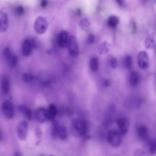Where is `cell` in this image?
I'll return each mask as SVG.
<instances>
[{"label": "cell", "mask_w": 156, "mask_h": 156, "mask_svg": "<svg viewBox=\"0 0 156 156\" xmlns=\"http://www.w3.org/2000/svg\"><path fill=\"white\" fill-rule=\"evenodd\" d=\"M78 15L79 16H80L81 15V12L80 9H78L77 11Z\"/></svg>", "instance_id": "cell-39"}, {"label": "cell", "mask_w": 156, "mask_h": 156, "mask_svg": "<svg viewBox=\"0 0 156 156\" xmlns=\"http://www.w3.org/2000/svg\"><path fill=\"white\" fill-rule=\"evenodd\" d=\"M147 0H141L142 2L144 4L146 2Z\"/></svg>", "instance_id": "cell-41"}, {"label": "cell", "mask_w": 156, "mask_h": 156, "mask_svg": "<svg viewBox=\"0 0 156 156\" xmlns=\"http://www.w3.org/2000/svg\"><path fill=\"white\" fill-rule=\"evenodd\" d=\"M119 22V19L118 17L115 16H112L108 19V24L110 27H115Z\"/></svg>", "instance_id": "cell-22"}, {"label": "cell", "mask_w": 156, "mask_h": 156, "mask_svg": "<svg viewBox=\"0 0 156 156\" xmlns=\"http://www.w3.org/2000/svg\"><path fill=\"white\" fill-rule=\"evenodd\" d=\"M58 136L60 139L63 140H66L67 138L68 132L65 126H60Z\"/></svg>", "instance_id": "cell-21"}, {"label": "cell", "mask_w": 156, "mask_h": 156, "mask_svg": "<svg viewBox=\"0 0 156 156\" xmlns=\"http://www.w3.org/2000/svg\"><path fill=\"white\" fill-rule=\"evenodd\" d=\"M95 40V37L93 34H89L87 39L88 42L89 44H93Z\"/></svg>", "instance_id": "cell-31"}, {"label": "cell", "mask_w": 156, "mask_h": 156, "mask_svg": "<svg viewBox=\"0 0 156 156\" xmlns=\"http://www.w3.org/2000/svg\"><path fill=\"white\" fill-rule=\"evenodd\" d=\"M16 15L18 16H20L22 15L24 13V9L22 6H19L17 7L16 10Z\"/></svg>", "instance_id": "cell-30"}, {"label": "cell", "mask_w": 156, "mask_h": 156, "mask_svg": "<svg viewBox=\"0 0 156 156\" xmlns=\"http://www.w3.org/2000/svg\"><path fill=\"white\" fill-rule=\"evenodd\" d=\"M149 151L151 154L156 153V139L151 141L149 144Z\"/></svg>", "instance_id": "cell-25"}, {"label": "cell", "mask_w": 156, "mask_h": 156, "mask_svg": "<svg viewBox=\"0 0 156 156\" xmlns=\"http://www.w3.org/2000/svg\"><path fill=\"white\" fill-rule=\"evenodd\" d=\"M104 86L106 87L109 86V82L107 80H105L104 81Z\"/></svg>", "instance_id": "cell-37"}, {"label": "cell", "mask_w": 156, "mask_h": 156, "mask_svg": "<svg viewBox=\"0 0 156 156\" xmlns=\"http://www.w3.org/2000/svg\"><path fill=\"white\" fill-rule=\"evenodd\" d=\"M138 66L141 69H146L149 67V60L148 55L145 51L139 52L138 55Z\"/></svg>", "instance_id": "cell-5"}, {"label": "cell", "mask_w": 156, "mask_h": 156, "mask_svg": "<svg viewBox=\"0 0 156 156\" xmlns=\"http://www.w3.org/2000/svg\"><path fill=\"white\" fill-rule=\"evenodd\" d=\"M47 120L52 121L54 119L58 112L57 108L54 104H50L47 110Z\"/></svg>", "instance_id": "cell-15"}, {"label": "cell", "mask_w": 156, "mask_h": 156, "mask_svg": "<svg viewBox=\"0 0 156 156\" xmlns=\"http://www.w3.org/2000/svg\"><path fill=\"white\" fill-rule=\"evenodd\" d=\"M36 135L38 138H41V130L39 128H37L36 129Z\"/></svg>", "instance_id": "cell-34"}, {"label": "cell", "mask_w": 156, "mask_h": 156, "mask_svg": "<svg viewBox=\"0 0 156 156\" xmlns=\"http://www.w3.org/2000/svg\"><path fill=\"white\" fill-rule=\"evenodd\" d=\"M148 130L147 127L144 125L139 126L137 129V134L139 138L141 140H146L148 136Z\"/></svg>", "instance_id": "cell-13"}, {"label": "cell", "mask_w": 156, "mask_h": 156, "mask_svg": "<svg viewBox=\"0 0 156 156\" xmlns=\"http://www.w3.org/2000/svg\"><path fill=\"white\" fill-rule=\"evenodd\" d=\"M36 116L37 121L40 123H44L47 120V110L44 107L39 108L36 112Z\"/></svg>", "instance_id": "cell-12"}, {"label": "cell", "mask_w": 156, "mask_h": 156, "mask_svg": "<svg viewBox=\"0 0 156 156\" xmlns=\"http://www.w3.org/2000/svg\"><path fill=\"white\" fill-rule=\"evenodd\" d=\"M48 26V24L46 19L43 17L39 16L35 21L34 28L37 34H42L46 32Z\"/></svg>", "instance_id": "cell-4"}, {"label": "cell", "mask_w": 156, "mask_h": 156, "mask_svg": "<svg viewBox=\"0 0 156 156\" xmlns=\"http://www.w3.org/2000/svg\"><path fill=\"white\" fill-rule=\"evenodd\" d=\"M2 110L4 116L8 119H11L14 115L13 105L10 101H7L3 102L2 106Z\"/></svg>", "instance_id": "cell-9"}, {"label": "cell", "mask_w": 156, "mask_h": 156, "mask_svg": "<svg viewBox=\"0 0 156 156\" xmlns=\"http://www.w3.org/2000/svg\"><path fill=\"white\" fill-rule=\"evenodd\" d=\"M72 130L73 134L75 136L78 137L84 136L87 132V124L84 121L75 120L72 122Z\"/></svg>", "instance_id": "cell-1"}, {"label": "cell", "mask_w": 156, "mask_h": 156, "mask_svg": "<svg viewBox=\"0 0 156 156\" xmlns=\"http://www.w3.org/2000/svg\"><path fill=\"white\" fill-rule=\"evenodd\" d=\"M135 154L136 155L139 154H141H141H145V152H143V151H142V150L138 149L136 150V151L135 152Z\"/></svg>", "instance_id": "cell-36"}, {"label": "cell", "mask_w": 156, "mask_h": 156, "mask_svg": "<svg viewBox=\"0 0 156 156\" xmlns=\"http://www.w3.org/2000/svg\"><path fill=\"white\" fill-rule=\"evenodd\" d=\"M132 32L133 33H135L137 30V27L136 23L133 22L132 23Z\"/></svg>", "instance_id": "cell-35"}, {"label": "cell", "mask_w": 156, "mask_h": 156, "mask_svg": "<svg viewBox=\"0 0 156 156\" xmlns=\"http://www.w3.org/2000/svg\"><path fill=\"white\" fill-rule=\"evenodd\" d=\"M155 41L154 36L152 35H148L145 41L146 47L148 49H152L155 47Z\"/></svg>", "instance_id": "cell-19"}, {"label": "cell", "mask_w": 156, "mask_h": 156, "mask_svg": "<svg viewBox=\"0 0 156 156\" xmlns=\"http://www.w3.org/2000/svg\"><path fill=\"white\" fill-rule=\"evenodd\" d=\"M155 52L156 53V48H155Z\"/></svg>", "instance_id": "cell-42"}, {"label": "cell", "mask_w": 156, "mask_h": 156, "mask_svg": "<svg viewBox=\"0 0 156 156\" xmlns=\"http://www.w3.org/2000/svg\"><path fill=\"white\" fill-rule=\"evenodd\" d=\"M68 45L70 55L72 57H76L78 54L79 49L77 41L75 36H71L69 37Z\"/></svg>", "instance_id": "cell-6"}, {"label": "cell", "mask_w": 156, "mask_h": 156, "mask_svg": "<svg viewBox=\"0 0 156 156\" xmlns=\"http://www.w3.org/2000/svg\"><path fill=\"white\" fill-rule=\"evenodd\" d=\"M8 64L11 67H15L17 66L18 63V58L15 54H13L7 61Z\"/></svg>", "instance_id": "cell-20"}, {"label": "cell", "mask_w": 156, "mask_h": 156, "mask_svg": "<svg viewBox=\"0 0 156 156\" xmlns=\"http://www.w3.org/2000/svg\"><path fill=\"white\" fill-rule=\"evenodd\" d=\"M69 37V33L66 31L60 32L57 37V42L61 48H65L68 45Z\"/></svg>", "instance_id": "cell-8"}, {"label": "cell", "mask_w": 156, "mask_h": 156, "mask_svg": "<svg viewBox=\"0 0 156 156\" xmlns=\"http://www.w3.org/2000/svg\"><path fill=\"white\" fill-rule=\"evenodd\" d=\"M52 121L51 136L53 139H55L58 136L61 126L58 121L54 119Z\"/></svg>", "instance_id": "cell-17"}, {"label": "cell", "mask_w": 156, "mask_h": 156, "mask_svg": "<svg viewBox=\"0 0 156 156\" xmlns=\"http://www.w3.org/2000/svg\"><path fill=\"white\" fill-rule=\"evenodd\" d=\"M10 83L9 78L4 76L2 77L1 80V89L4 94H7L10 92Z\"/></svg>", "instance_id": "cell-14"}, {"label": "cell", "mask_w": 156, "mask_h": 156, "mask_svg": "<svg viewBox=\"0 0 156 156\" xmlns=\"http://www.w3.org/2000/svg\"><path fill=\"white\" fill-rule=\"evenodd\" d=\"M15 155L16 156H20L21 155H20V154L18 152H17L15 153Z\"/></svg>", "instance_id": "cell-40"}, {"label": "cell", "mask_w": 156, "mask_h": 156, "mask_svg": "<svg viewBox=\"0 0 156 156\" xmlns=\"http://www.w3.org/2000/svg\"><path fill=\"white\" fill-rule=\"evenodd\" d=\"M48 4L47 0H41L40 5L41 7L43 8H46Z\"/></svg>", "instance_id": "cell-33"}, {"label": "cell", "mask_w": 156, "mask_h": 156, "mask_svg": "<svg viewBox=\"0 0 156 156\" xmlns=\"http://www.w3.org/2000/svg\"><path fill=\"white\" fill-rule=\"evenodd\" d=\"M22 78L23 81L26 83L31 82L34 79V77L32 74L27 73H24Z\"/></svg>", "instance_id": "cell-27"}, {"label": "cell", "mask_w": 156, "mask_h": 156, "mask_svg": "<svg viewBox=\"0 0 156 156\" xmlns=\"http://www.w3.org/2000/svg\"><path fill=\"white\" fill-rule=\"evenodd\" d=\"M121 135L119 132L111 130L107 134V137L109 144L114 147H118L121 143Z\"/></svg>", "instance_id": "cell-3"}, {"label": "cell", "mask_w": 156, "mask_h": 156, "mask_svg": "<svg viewBox=\"0 0 156 156\" xmlns=\"http://www.w3.org/2000/svg\"><path fill=\"white\" fill-rule=\"evenodd\" d=\"M28 124L25 121L20 122L18 124L17 128V132L19 138L24 140L27 138L28 130Z\"/></svg>", "instance_id": "cell-7"}, {"label": "cell", "mask_w": 156, "mask_h": 156, "mask_svg": "<svg viewBox=\"0 0 156 156\" xmlns=\"http://www.w3.org/2000/svg\"><path fill=\"white\" fill-rule=\"evenodd\" d=\"M13 53L9 47H5L3 51V56L5 59L7 61Z\"/></svg>", "instance_id": "cell-28"}, {"label": "cell", "mask_w": 156, "mask_h": 156, "mask_svg": "<svg viewBox=\"0 0 156 156\" xmlns=\"http://www.w3.org/2000/svg\"><path fill=\"white\" fill-rule=\"evenodd\" d=\"M110 67L113 69H115L118 65V61L116 59L114 58H111L109 61Z\"/></svg>", "instance_id": "cell-29"}, {"label": "cell", "mask_w": 156, "mask_h": 156, "mask_svg": "<svg viewBox=\"0 0 156 156\" xmlns=\"http://www.w3.org/2000/svg\"><path fill=\"white\" fill-rule=\"evenodd\" d=\"M140 77L138 73L136 71L132 72L130 75L129 81L131 86L135 87L137 86L140 81Z\"/></svg>", "instance_id": "cell-18"}, {"label": "cell", "mask_w": 156, "mask_h": 156, "mask_svg": "<svg viewBox=\"0 0 156 156\" xmlns=\"http://www.w3.org/2000/svg\"><path fill=\"white\" fill-rule=\"evenodd\" d=\"M8 19L6 13L1 11L0 13V31L4 33L6 32L8 28Z\"/></svg>", "instance_id": "cell-11"}, {"label": "cell", "mask_w": 156, "mask_h": 156, "mask_svg": "<svg viewBox=\"0 0 156 156\" xmlns=\"http://www.w3.org/2000/svg\"><path fill=\"white\" fill-rule=\"evenodd\" d=\"M20 112L29 121H31L33 117V113L31 110L25 106L20 105L18 107Z\"/></svg>", "instance_id": "cell-16"}, {"label": "cell", "mask_w": 156, "mask_h": 156, "mask_svg": "<svg viewBox=\"0 0 156 156\" xmlns=\"http://www.w3.org/2000/svg\"><path fill=\"white\" fill-rule=\"evenodd\" d=\"M106 43L103 44L100 47L99 50L101 54L106 52L108 50L107 47L106 46Z\"/></svg>", "instance_id": "cell-32"}, {"label": "cell", "mask_w": 156, "mask_h": 156, "mask_svg": "<svg viewBox=\"0 0 156 156\" xmlns=\"http://www.w3.org/2000/svg\"><path fill=\"white\" fill-rule=\"evenodd\" d=\"M124 62L125 66L127 69L131 68L132 65V59L131 56L129 55H126L125 58Z\"/></svg>", "instance_id": "cell-26"}, {"label": "cell", "mask_w": 156, "mask_h": 156, "mask_svg": "<svg viewBox=\"0 0 156 156\" xmlns=\"http://www.w3.org/2000/svg\"><path fill=\"white\" fill-rule=\"evenodd\" d=\"M90 23L89 21L87 18L82 19L79 23V26L82 30H87L90 26Z\"/></svg>", "instance_id": "cell-23"}, {"label": "cell", "mask_w": 156, "mask_h": 156, "mask_svg": "<svg viewBox=\"0 0 156 156\" xmlns=\"http://www.w3.org/2000/svg\"><path fill=\"white\" fill-rule=\"evenodd\" d=\"M118 3L120 5H122L123 3V0H116Z\"/></svg>", "instance_id": "cell-38"}, {"label": "cell", "mask_w": 156, "mask_h": 156, "mask_svg": "<svg viewBox=\"0 0 156 156\" xmlns=\"http://www.w3.org/2000/svg\"><path fill=\"white\" fill-rule=\"evenodd\" d=\"M91 69L93 72L96 71L98 69V61L97 58L94 57L91 58L90 61Z\"/></svg>", "instance_id": "cell-24"}, {"label": "cell", "mask_w": 156, "mask_h": 156, "mask_svg": "<svg viewBox=\"0 0 156 156\" xmlns=\"http://www.w3.org/2000/svg\"><path fill=\"white\" fill-rule=\"evenodd\" d=\"M117 124L119 129V132L122 136H125L128 132L129 125V120L125 118H119L117 121Z\"/></svg>", "instance_id": "cell-10"}, {"label": "cell", "mask_w": 156, "mask_h": 156, "mask_svg": "<svg viewBox=\"0 0 156 156\" xmlns=\"http://www.w3.org/2000/svg\"><path fill=\"white\" fill-rule=\"evenodd\" d=\"M33 38H27L23 42L22 52L25 57L30 56L32 53L33 49L36 47V42Z\"/></svg>", "instance_id": "cell-2"}]
</instances>
